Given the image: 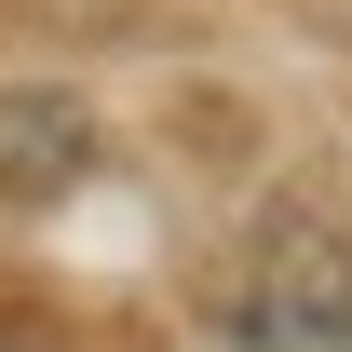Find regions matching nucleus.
I'll return each instance as SVG.
<instances>
[]
</instances>
